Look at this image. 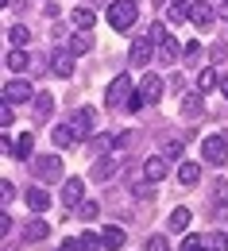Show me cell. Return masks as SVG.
Segmentation results:
<instances>
[{
	"label": "cell",
	"instance_id": "cb8c5ba5",
	"mask_svg": "<svg viewBox=\"0 0 228 251\" xmlns=\"http://www.w3.org/2000/svg\"><path fill=\"white\" fill-rule=\"evenodd\" d=\"M186 224H190V209L178 205V209L170 213V228H174V232H186Z\"/></svg>",
	"mask_w": 228,
	"mask_h": 251
},
{
	"label": "cell",
	"instance_id": "d6a6232c",
	"mask_svg": "<svg viewBox=\"0 0 228 251\" xmlns=\"http://www.w3.org/2000/svg\"><path fill=\"white\" fill-rule=\"evenodd\" d=\"M77 213H81V220H97V201H81Z\"/></svg>",
	"mask_w": 228,
	"mask_h": 251
},
{
	"label": "cell",
	"instance_id": "f1b7e54d",
	"mask_svg": "<svg viewBox=\"0 0 228 251\" xmlns=\"http://www.w3.org/2000/svg\"><path fill=\"white\" fill-rule=\"evenodd\" d=\"M77 135H74V127H54V147H70Z\"/></svg>",
	"mask_w": 228,
	"mask_h": 251
},
{
	"label": "cell",
	"instance_id": "b9f144b4",
	"mask_svg": "<svg viewBox=\"0 0 228 251\" xmlns=\"http://www.w3.org/2000/svg\"><path fill=\"white\" fill-rule=\"evenodd\" d=\"M170 4H186V0H170Z\"/></svg>",
	"mask_w": 228,
	"mask_h": 251
},
{
	"label": "cell",
	"instance_id": "1f68e13d",
	"mask_svg": "<svg viewBox=\"0 0 228 251\" xmlns=\"http://www.w3.org/2000/svg\"><path fill=\"white\" fill-rule=\"evenodd\" d=\"M201 240H205V236H194V232H186V236H182V251H201Z\"/></svg>",
	"mask_w": 228,
	"mask_h": 251
},
{
	"label": "cell",
	"instance_id": "d4e9b609",
	"mask_svg": "<svg viewBox=\"0 0 228 251\" xmlns=\"http://www.w3.org/2000/svg\"><path fill=\"white\" fill-rule=\"evenodd\" d=\"M8 39H12V47H27V43H31V31H27L24 24H16V27H8Z\"/></svg>",
	"mask_w": 228,
	"mask_h": 251
},
{
	"label": "cell",
	"instance_id": "8d00e7d4",
	"mask_svg": "<svg viewBox=\"0 0 228 251\" xmlns=\"http://www.w3.org/2000/svg\"><path fill=\"white\" fill-rule=\"evenodd\" d=\"M128 139H131L128 131H120V135H116V139H112V151H124V147H128Z\"/></svg>",
	"mask_w": 228,
	"mask_h": 251
},
{
	"label": "cell",
	"instance_id": "6da1fadb",
	"mask_svg": "<svg viewBox=\"0 0 228 251\" xmlns=\"http://www.w3.org/2000/svg\"><path fill=\"white\" fill-rule=\"evenodd\" d=\"M135 20H139L135 0H112V4H108V24H112V31H128V27H135Z\"/></svg>",
	"mask_w": 228,
	"mask_h": 251
},
{
	"label": "cell",
	"instance_id": "f546056e",
	"mask_svg": "<svg viewBox=\"0 0 228 251\" xmlns=\"http://www.w3.org/2000/svg\"><path fill=\"white\" fill-rule=\"evenodd\" d=\"M131 193H135L139 201H147V197H155V182L147 178V182H139V186H131Z\"/></svg>",
	"mask_w": 228,
	"mask_h": 251
},
{
	"label": "cell",
	"instance_id": "d6986e66",
	"mask_svg": "<svg viewBox=\"0 0 228 251\" xmlns=\"http://www.w3.org/2000/svg\"><path fill=\"white\" fill-rule=\"evenodd\" d=\"M27 205H31V213H47V205H51V197H47L43 189L35 186V189H27Z\"/></svg>",
	"mask_w": 228,
	"mask_h": 251
},
{
	"label": "cell",
	"instance_id": "3957f363",
	"mask_svg": "<svg viewBox=\"0 0 228 251\" xmlns=\"http://www.w3.org/2000/svg\"><path fill=\"white\" fill-rule=\"evenodd\" d=\"M201 155H205V162H209V166H225V158H228L225 135H205V143H201Z\"/></svg>",
	"mask_w": 228,
	"mask_h": 251
},
{
	"label": "cell",
	"instance_id": "2e32d148",
	"mask_svg": "<svg viewBox=\"0 0 228 251\" xmlns=\"http://www.w3.org/2000/svg\"><path fill=\"white\" fill-rule=\"evenodd\" d=\"M143 174H147V178H151V182H163L166 178V158H147V166H143Z\"/></svg>",
	"mask_w": 228,
	"mask_h": 251
},
{
	"label": "cell",
	"instance_id": "30bf717a",
	"mask_svg": "<svg viewBox=\"0 0 228 251\" xmlns=\"http://www.w3.org/2000/svg\"><path fill=\"white\" fill-rule=\"evenodd\" d=\"M4 97H8V104H20V100L31 97V85H27V81H8V85H4Z\"/></svg>",
	"mask_w": 228,
	"mask_h": 251
},
{
	"label": "cell",
	"instance_id": "f35d334b",
	"mask_svg": "<svg viewBox=\"0 0 228 251\" xmlns=\"http://www.w3.org/2000/svg\"><path fill=\"white\" fill-rule=\"evenodd\" d=\"M12 120H16V116H12V108H8V104H0V124L8 127V124H12Z\"/></svg>",
	"mask_w": 228,
	"mask_h": 251
},
{
	"label": "cell",
	"instance_id": "9c48e42d",
	"mask_svg": "<svg viewBox=\"0 0 228 251\" xmlns=\"http://www.w3.org/2000/svg\"><path fill=\"white\" fill-rule=\"evenodd\" d=\"M151 47H155V43H151L147 35H139V39L131 43V62H135V66H147V62H151Z\"/></svg>",
	"mask_w": 228,
	"mask_h": 251
},
{
	"label": "cell",
	"instance_id": "e0dca14e",
	"mask_svg": "<svg viewBox=\"0 0 228 251\" xmlns=\"http://www.w3.org/2000/svg\"><path fill=\"white\" fill-rule=\"evenodd\" d=\"M74 27H81V31H89V27H97V16L89 12V8H74Z\"/></svg>",
	"mask_w": 228,
	"mask_h": 251
},
{
	"label": "cell",
	"instance_id": "ba28073f",
	"mask_svg": "<svg viewBox=\"0 0 228 251\" xmlns=\"http://www.w3.org/2000/svg\"><path fill=\"white\" fill-rule=\"evenodd\" d=\"M81 193H85V182H81V178H66V186H62V209L81 205Z\"/></svg>",
	"mask_w": 228,
	"mask_h": 251
},
{
	"label": "cell",
	"instance_id": "74e56055",
	"mask_svg": "<svg viewBox=\"0 0 228 251\" xmlns=\"http://www.w3.org/2000/svg\"><path fill=\"white\" fill-rule=\"evenodd\" d=\"M147 248H151V251H166V240H163V236H151Z\"/></svg>",
	"mask_w": 228,
	"mask_h": 251
},
{
	"label": "cell",
	"instance_id": "484cf974",
	"mask_svg": "<svg viewBox=\"0 0 228 251\" xmlns=\"http://www.w3.org/2000/svg\"><path fill=\"white\" fill-rule=\"evenodd\" d=\"M124 240H128V236H124V228H116V224H112V228H104V244H108V248H124Z\"/></svg>",
	"mask_w": 228,
	"mask_h": 251
},
{
	"label": "cell",
	"instance_id": "ffe728a7",
	"mask_svg": "<svg viewBox=\"0 0 228 251\" xmlns=\"http://www.w3.org/2000/svg\"><path fill=\"white\" fill-rule=\"evenodd\" d=\"M31 151H35V131H24L16 139V158H31Z\"/></svg>",
	"mask_w": 228,
	"mask_h": 251
},
{
	"label": "cell",
	"instance_id": "60d3db41",
	"mask_svg": "<svg viewBox=\"0 0 228 251\" xmlns=\"http://www.w3.org/2000/svg\"><path fill=\"white\" fill-rule=\"evenodd\" d=\"M221 89H225V97H228V74H225V77H221Z\"/></svg>",
	"mask_w": 228,
	"mask_h": 251
},
{
	"label": "cell",
	"instance_id": "52a82bcc",
	"mask_svg": "<svg viewBox=\"0 0 228 251\" xmlns=\"http://www.w3.org/2000/svg\"><path fill=\"white\" fill-rule=\"evenodd\" d=\"M93 127H97V112H93V108H77V116H74V135H77V139H89Z\"/></svg>",
	"mask_w": 228,
	"mask_h": 251
},
{
	"label": "cell",
	"instance_id": "83f0119b",
	"mask_svg": "<svg viewBox=\"0 0 228 251\" xmlns=\"http://www.w3.org/2000/svg\"><path fill=\"white\" fill-rule=\"evenodd\" d=\"M201 248H217V251H225V248H228V236H225V232H209V236L201 240Z\"/></svg>",
	"mask_w": 228,
	"mask_h": 251
},
{
	"label": "cell",
	"instance_id": "7c38bea8",
	"mask_svg": "<svg viewBox=\"0 0 228 251\" xmlns=\"http://www.w3.org/2000/svg\"><path fill=\"white\" fill-rule=\"evenodd\" d=\"M4 62H8V70H16V74H24V70L31 66V58H27V50H24V47H12V54H8Z\"/></svg>",
	"mask_w": 228,
	"mask_h": 251
},
{
	"label": "cell",
	"instance_id": "4fadbf2b",
	"mask_svg": "<svg viewBox=\"0 0 228 251\" xmlns=\"http://www.w3.org/2000/svg\"><path fill=\"white\" fill-rule=\"evenodd\" d=\"M178 182H182V186H197V182H201V166H197V162H182V166H178Z\"/></svg>",
	"mask_w": 228,
	"mask_h": 251
},
{
	"label": "cell",
	"instance_id": "44dd1931",
	"mask_svg": "<svg viewBox=\"0 0 228 251\" xmlns=\"http://www.w3.org/2000/svg\"><path fill=\"white\" fill-rule=\"evenodd\" d=\"M70 50H74V54H85V50H93V35H89V31H77L74 39H70Z\"/></svg>",
	"mask_w": 228,
	"mask_h": 251
},
{
	"label": "cell",
	"instance_id": "277c9868",
	"mask_svg": "<svg viewBox=\"0 0 228 251\" xmlns=\"http://www.w3.org/2000/svg\"><path fill=\"white\" fill-rule=\"evenodd\" d=\"M128 97H131V77H128V74H120V77L108 85V97H104V104H108V108H120Z\"/></svg>",
	"mask_w": 228,
	"mask_h": 251
},
{
	"label": "cell",
	"instance_id": "d590c367",
	"mask_svg": "<svg viewBox=\"0 0 228 251\" xmlns=\"http://www.w3.org/2000/svg\"><path fill=\"white\" fill-rule=\"evenodd\" d=\"M12 193H16L12 182H0V205H8V201H12Z\"/></svg>",
	"mask_w": 228,
	"mask_h": 251
},
{
	"label": "cell",
	"instance_id": "603a6c76",
	"mask_svg": "<svg viewBox=\"0 0 228 251\" xmlns=\"http://www.w3.org/2000/svg\"><path fill=\"white\" fill-rule=\"evenodd\" d=\"M186 155V143H182V139H166L163 143V158L166 162H174V158H182Z\"/></svg>",
	"mask_w": 228,
	"mask_h": 251
},
{
	"label": "cell",
	"instance_id": "8992f818",
	"mask_svg": "<svg viewBox=\"0 0 228 251\" xmlns=\"http://www.w3.org/2000/svg\"><path fill=\"white\" fill-rule=\"evenodd\" d=\"M190 20H194L197 27H209V24L217 20V8H213L209 0H190Z\"/></svg>",
	"mask_w": 228,
	"mask_h": 251
},
{
	"label": "cell",
	"instance_id": "ac0fdd59",
	"mask_svg": "<svg viewBox=\"0 0 228 251\" xmlns=\"http://www.w3.org/2000/svg\"><path fill=\"white\" fill-rule=\"evenodd\" d=\"M178 50H182V47L174 43V35H166L163 43H159V62H174V58H178Z\"/></svg>",
	"mask_w": 228,
	"mask_h": 251
},
{
	"label": "cell",
	"instance_id": "5b68a950",
	"mask_svg": "<svg viewBox=\"0 0 228 251\" xmlns=\"http://www.w3.org/2000/svg\"><path fill=\"white\" fill-rule=\"evenodd\" d=\"M163 97V77L159 74H143V81H139V100L143 104H155Z\"/></svg>",
	"mask_w": 228,
	"mask_h": 251
},
{
	"label": "cell",
	"instance_id": "4dcf8cb0",
	"mask_svg": "<svg viewBox=\"0 0 228 251\" xmlns=\"http://www.w3.org/2000/svg\"><path fill=\"white\" fill-rule=\"evenodd\" d=\"M170 20L174 24H186L190 20V4H170Z\"/></svg>",
	"mask_w": 228,
	"mask_h": 251
},
{
	"label": "cell",
	"instance_id": "9a60e30c",
	"mask_svg": "<svg viewBox=\"0 0 228 251\" xmlns=\"http://www.w3.org/2000/svg\"><path fill=\"white\" fill-rule=\"evenodd\" d=\"M51 108H54V100H51V93H39V97H35V124H47V116H51Z\"/></svg>",
	"mask_w": 228,
	"mask_h": 251
},
{
	"label": "cell",
	"instance_id": "5bb4252c",
	"mask_svg": "<svg viewBox=\"0 0 228 251\" xmlns=\"http://www.w3.org/2000/svg\"><path fill=\"white\" fill-rule=\"evenodd\" d=\"M112 170H116V151H112V155H104V158H97V162H93V178H97V182H104V178H108Z\"/></svg>",
	"mask_w": 228,
	"mask_h": 251
},
{
	"label": "cell",
	"instance_id": "7a4b0ae2",
	"mask_svg": "<svg viewBox=\"0 0 228 251\" xmlns=\"http://www.w3.org/2000/svg\"><path fill=\"white\" fill-rule=\"evenodd\" d=\"M35 178L58 182L62 178V155H35Z\"/></svg>",
	"mask_w": 228,
	"mask_h": 251
},
{
	"label": "cell",
	"instance_id": "4316f807",
	"mask_svg": "<svg viewBox=\"0 0 228 251\" xmlns=\"http://www.w3.org/2000/svg\"><path fill=\"white\" fill-rule=\"evenodd\" d=\"M47 232H51V228H47L43 220H31V224L24 228V236H27V240H47Z\"/></svg>",
	"mask_w": 228,
	"mask_h": 251
},
{
	"label": "cell",
	"instance_id": "836d02e7",
	"mask_svg": "<svg viewBox=\"0 0 228 251\" xmlns=\"http://www.w3.org/2000/svg\"><path fill=\"white\" fill-rule=\"evenodd\" d=\"M182 112H186V116H197V112H201V97H186V100H182Z\"/></svg>",
	"mask_w": 228,
	"mask_h": 251
},
{
	"label": "cell",
	"instance_id": "8fae6325",
	"mask_svg": "<svg viewBox=\"0 0 228 251\" xmlns=\"http://www.w3.org/2000/svg\"><path fill=\"white\" fill-rule=\"evenodd\" d=\"M70 54H74V50H62V47H58V50H54V58H51V70H54V74H58V77H70V74H74V62H70Z\"/></svg>",
	"mask_w": 228,
	"mask_h": 251
},
{
	"label": "cell",
	"instance_id": "e575fe53",
	"mask_svg": "<svg viewBox=\"0 0 228 251\" xmlns=\"http://www.w3.org/2000/svg\"><path fill=\"white\" fill-rule=\"evenodd\" d=\"M166 35H170V31H166L163 24H155V27H151V35H147V39H151V43H155V47H159V43H163Z\"/></svg>",
	"mask_w": 228,
	"mask_h": 251
},
{
	"label": "cell",
	"instance_id": "7402d4cb",
	"mask_svg": "<svg viewBox=\"0 0 228 251\" xmlns=\"http://www.w3.org/2000/svg\"><path fill=\"white\" fill-rule=\"evenodd\" d=\"M217 85H221V74H217V70H201L197 89H201V93H209V89H217Z\"/></svg>",
	"mask_w": 228,
	"mask_h": 251
},
{
	"label": "cell",
	"instance_id": "ab89813d",
	"mask_svg": "<svg viewBox=\"0 0 228 251\" xmlns=\"http://www.w3.org/2000/svg\"><path fill=\"white\" fill-rule=\"evenodd\" d=\"M93 147H97V151H112V139H104V135H97V139H93Z\"/></svg>",
	"mask_w": 228,
	"mask_h": 251
}]
</instances>
